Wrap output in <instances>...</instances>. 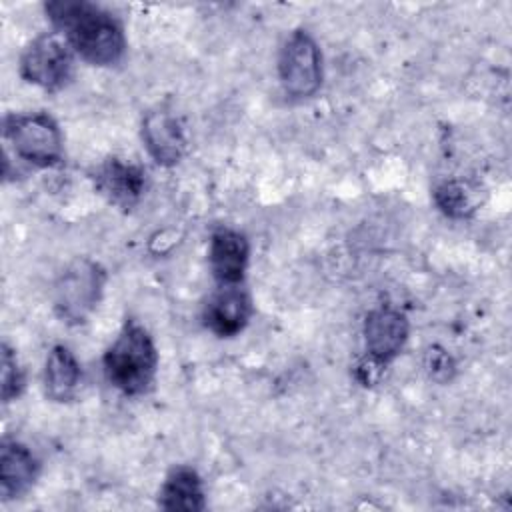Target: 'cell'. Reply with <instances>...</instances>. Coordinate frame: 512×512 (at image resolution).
<instances>
[{
    "label": "cell",
    "instance_id": "cell-1",
    "mask_svg": "<svg viewBox=\"0 0 512 512\" xmlns=\"http://www.w3.org/2000/svg\"><path fill=\"white\" fill-rule=\"evenodd\" d=\"M44 12L84 62L114 66L124 58V26L106 8L86 0H54L44 4Z\"/></svg>",
    "mask_w": 512,
    "mask_h": 512
},
{
    "label": "cell",
    "instance_id": "cell-2",
    "mask_svg": "<svg viewBox=\"0 0 512 512\" xmlns=\"http://www.w3.org/2000/svg\"><path fill=\"white\" fill-rule=\"evenodd\" d=\"M104 376L124 396L146 394L156 378L158 350L152 334L138 320L130 318L102 358Z\"/></svg>",
    "mask_w": 512,
    "mask_h": 512
},
{
    "label": "cell",
    "instance_id": "cell-3",
    "mask_svg": "<svg viewBox=\"0 0 512 512\" xmlns=\"http://www.w3.org/2000/svg\"><path fill=\"white\" fill-rule=\"evenodd\" d=\"M2 136L14 156L30 166L52 168L62 162V132L48 112L8 114L2 122Z\"/></svg>",
    "mask_w": 512,
    "mask_h": 512
},
{
    "label": "cell",
    "instance_id": "cell-4",
    "mask_svg": "<svg viewBox=\"0 0 512 512\" xmlns=\"http://www.w3.org/2000/svg\"><path fill=\"white\" fill-rule=\"evenodd\" d=\"M106 282L104 268L86 258H74L52 286V306L66 324H82L102 298Z\"/></svg>",
    "mask_w": 512,
    "mask_h": 512
},
{
    "label": "cell",
    "instance_id": "cell-5",
    "mask_svg": "<svg viewBox=\"0 0 512 512\" xmlns=\"http://www.w3.org/2000/svg\"><path fill=\"white\" fill-rule=\"evenodd\" d=\"M74 50L60 32L36 36L20 56V76L42 90L64 88L74 74Z\"/></svg>",
    "mask_w": 512,
    "mask_h": 512
},
{
    "label": "cell",
    "instance_id": "cell-6",
    "mask_svg": "<svg viewBox=\"0 0 512 512\" xmlns=\"http://www.w3.org/2000/svg\"><path fill=\"white\" fill-rule=\"evenodd\" d=\"M278 78L290 98H310L322 86V52L306 30H294L282 44Z\"/></svg>",
    "mask_w": 512,
    "mask_h": 512
},
{
    "label": "cell",
    "instance_id": "cell-7",
    "mask_svg": "<svg viewBox=\"0 0 512 512\" xmlns=\"http://www.w3.org/2000/svg\"><path fill=\"white\" fill-rule=\"evenodd\" d=\"M408 332V318L398 308L380 306L370 310L364 318V356L386 368L402 352Z\"/></svg>",
    "mask_w": 512,
    "mask_h": 512
},
{
    "label": "cell",
    "instance_id": "cell-8",
    "mask_svg": "<svg viewBox=\"0 0 512 512\" xmlns=\"http://www.w3.org/2000/svg\"><path fill=\"white\" fill-rule=\"evenodd\" d=\"M142 142L160 166H176L188 146L182 120L170 108H154L142 120Z\"/></svg>",
    "mask_w": 512,
    "mask_h": 512
},
{
    "label": "cell",
    "instance_id": "cell-9",
    "mask_svg": "<svg viewBox=\"0 0 512 512\" xmlns=\"http://www.w3.org/2000/svg\"><path fill=\"white\" fill-rule=\"evenodd\" d=\"M252 310L250 294L240 284H230L220 286L208 298L202 320L212 334L220 338H232L248 326Z\"/></svg>",
    "mask_w": 512,
    "mask_h": 512
},
{
    "label": "cell",
    "instance_id": "cell-10",
    "mask_svg": "<svg viewBox=\"0 0 512 512\" xmlns=\"http://www.w3.org/2000/svg\"><path fill=\"white\" fill-rule=\"evenodd\" d=\"M96 190L120 210H132L146 188V170L120 158L104 160L92 174Z\"/></svg>",
    "mask_w": 512,
    "mask_h": 512
},
{
    "label": "cell",
    "instance_id": "cell-11",
    "mask_svg": "<svg viewBox=\"0 0 512 512\" xmlns=\"http://www.w3.org/2000/svg\"><path fill=\"white\" fill-rule=\"evenodd\" d=\"M250 258L248 238L234 228H218L210 236L208 266L220 286L242 284Z\"/></svg>",
    "mask_w": 512,
    "mask_h": 512
},
{
    "label": "cell",
    "instance_id": "cell-12",
    "mask_svg": "<svg viewBox=\"0 0 512 512\" xmlns=\"http://www.w3.org/2000/svg\"><path fill=\"white\" fill-rule=\"evenodd\" d=\"M40 474V462L34 452L16 438H4L0 444V496L12 500L24 496Z\"/></svg>",
    "mask_w": 512,
    "mask_h": 512
},
{
    "label": "cell",
    "instance_id": "cell-13",
    "mask_svg": "<svg viewBox=\"0 0 512 512\" xmlns=\"http://www.w3.org/2000/svg\"><path fill=\"white\" fill-rule=\"evenodd\" d=\"M80 380H82V370L74 352L64 344L52 346L44 362L46 396L54 402H68L74 398L80 386Z\"/></svg>",
    "mask_w": 512,
    "mask_h": 512
},
{
    "label": "cell",
    "instance_id": "cell-14",
    "mask_svg": "<svg viewBox=\"0 0 512 512\" xmlns=\"http://www.w3.org/2000/svg\"><path fill=\"white\" fill-rule=\"evenodd\" d=\"M158 506L164 510L198 512L206 508V494L202 478L190 466H176L168 472L160 492Z\"/></svg>",
    "mask_w": 512,
    "mask_h": 512
},
{
    "label": "cell",
    "instance_id": "cell-15",
    "mask_svg": "<svg viewBox=\"0 0 512 512\" xmlns=\"http://www.w3.org/2000/svg\"><path fill=\"white\" fill-rule=\"evenodd\" d=\"M434 204L448 218H470L482 204V190L470 180H446L434 190Z\"/></svg>",
    "mask_w": 512,
    "mask_h": 512
},
{
    "label": "cell",
    "instance_id": "cell-16",
    "mask_svg": "<svg viewBox=\"0 0 512 512\" xmlns=\"http://www.w3.org/2000/svg\"><path fill=\"white\" fill-rule=\"evenodd\" d=\"M26 386V378H24V370L18 364L16 352L4 342L2 344V402L8 404L12 400H16L22 390Z\"/></svg>",
    "mask_w": 512,
    "mask_h": 512
},
{
    "label": "cell",
    "instance_id": "cell-17",
    "mask_svg": "<svg viewBox=\"0 0 512 512\" xmlns=\"http://www.w3.org/2000/svg\"><path fill=\"white\" fill-rule=\"evenodd\" d=\"M424 368H426V372L432 380L448 382V380H452V376L456 372V362L444 348L432 346V348L426 350Z\"/></svg>",
    "mask_w": 512,
    "mask_h": 512
}]
</instances>
